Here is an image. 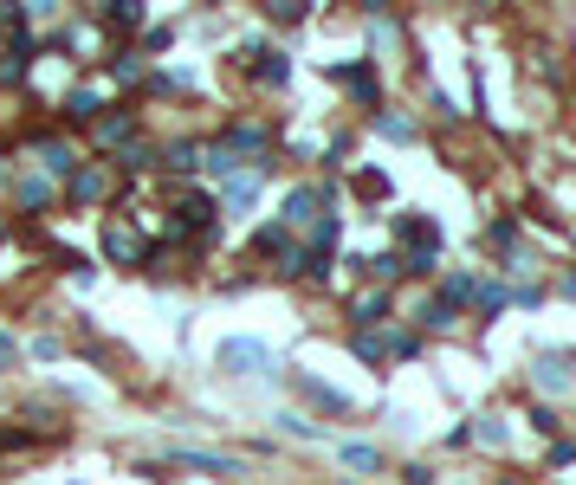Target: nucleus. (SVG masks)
<instances>
[{"instance_id": "nucleus-10", "label": "nucleus", "mask_w": 576, "mask_h": 485, "mask_svg": "<svg viewBox=\"0 0 576 485\" xmlns=\"http://www.w3.org/2000/svg\"><path fill=\"white\" fill-rule=\"evenodd\" d=\"M98 110H104V91L98 85H78L72 97H65V117H72V123H91Z\"/></svg>"}, {"instance_id": "nucleus-30", "label": "nucleus", "mask_w": 576, "mask_h": 485, "mask_svg": "<svg viewBox=\"0 0 576 485\" xmlns=\"http://www.w3.org/2000/svg\"><path fill=\"white\" fill-rule=\"evenodd\" d=\"M0 363H20V343H13L7 330H0Z\"/></svg>"}, {"instance_id": "nucleus-2", "label": "nucleus", "mask_w": 576, "mask_h": 485, "mask_svg": "<svg viewBox=\"0 0 576 485\" xmlns=\"http://www.w3.org/2000/svg\"><path fill=\"white\" fill-rule=\"evenodd\" d=\"M104 253H111L117 266H143V259H149V240L130 227V220H111V227H104Z\"/></svg>"}, {"instance_id": "nucleus-3", "label": "nucleus", "mask_w": 576, "mask_h": 485, "mask_svg": "<svg viewBox=\"0 0 576 485\" xmlns=\"http://www.w3.org/2000/svg\"><path fill=\"white\" fill-rule=\"evenodd\" d=\"M169 460H175V466H195V473H214V479H240V460H227V453H201V447H175Z\"/></svg>"}, {"instance_id": "nucleus-24", "label": "nucleus", "mask_w": 576, "mask_h": 485, "mask_svg": "<svg viewBox=\"0 0 576 485\" xmlns=\"http://www.w3.org/2000/svg\"><path fill=\"white\" fill-rule=\"evenodd\" d=\"M356 194H363V201H382V194H389V175H382V169L356 175Z\"/></svg>"}, {"instance_id": "nucleus-26", "label": "nucleus", "mask_w": 576, "mask_h": 485, "mask_svg": "<svg viewBox=\"0 0 576 485\" xmlns=\"http://www.w3.org/2000/svg\"><path fill=\"white\" fill-rule=\"evenodd\" d=\"M518 240V220H492L486 227V246H512Z\"/></svg>"}, {"instance_id": "nucleus-28", "label": "nucleus", "mask_w": 576, "mask_h": 485, "mask_svg": "<svg viewBox=\"0 0 576 485\" xmlns=\"http://www.w3.org/2000/svg\"><path fill=\"white\" fill-rule=\"evenodd\" d=\"M305 13H311L305 0H279V7H272V20H285V26H292V20H305Z\"/></svg>"}, {"instance_id": "nucleus-21", "label": "nucleus", "mask_w": 576, "mask_h": 485, "mask_svg": "<svg viewBox=\"0 0 576 485\" xmlns=\"http://www.w3.org/2000/svg\"><path fill=\"white\" fill-rule=\"evenodd\" d=\"M104 72H111L117 85H136V72H143V65H136V52H111V65H104Z\"/></svg>"}, {"instance_id": "nucleus-18", "label": "nucleus", "mask_w": 576, "mask_h": 485, "mask_svg": "<svg viewBox=\"0 0 576 485\" xmlns=\"http://www.w3.org/2000/svg\"><path fill=\"white\" fill-rule=\"evenodd\" d=\"M421 324H428V330H447V324H454V304H447V298H421Z\"/></svg>"}, {"instance_id": "nucleus-4", "label": "nucleus", "mask_w": 576, "mask_h": 485, "mask_svg": "<svg viewBox=\"0 0 576 485\" xmlns=\"http://www.w3.org/2000/svg\"><path fill=\"white\" fill-rule=\"evenodd\" d=\"M318 207H324V188H292L285 194V233L292 227H318Z\"/></svg>"}, {"instance_id": "nucleus-17", "label": "nucleus", "mask_w": 576, "mask_h": 485, "mask_svg": "<svg viewBox=\"0 0 576 485\" xmlns=\"http://www.w3.org/2000/svg\"><path fill=\"white\" fill-rule=\"evenodd\" d=\"M130 136H136V117H130V110H117V117L98 123V143H130Z\"/></svg>"}, {"instance_id": "nucleus-29", "label": "nucleus", "mask_w": 576, "mask_h": 485, "mask_svg": "<svg viewBox=\"0 0 576 485\" xmlns=\"http://www.w3.org/2000/svg\"><path fill=\"white\" fill-rule=\"evenodd\" d=\"M479 440H486V447H505V421H499V414H486V427H479Z\"/></svg>"}, {"instance_id": "nucleus-20", "label": "nucleus", "mask_w": 576, "mask_h": 485, "mask_svg": "<svg viewBox=\"0 0 576 485\" xmlns=\"http://www.w3.org/2000/svg\"><path fill=\"white\" fill-rule=\"evenodd\" d=\"M253 59H259V78H266V85H285V78H292L285 52H253Z\"/></svg>"}, {"instance_id": "nucleus-7", "label": "nucleus", "mask_w": 576, "mask_h": 485, "mask_svg": "<svg viewBox=\"0 0 576 485\" xmlns=\"http://www.w3.org/2000/svg\"><path fill=\"white\" fill-rule=\"evenodd\" d=\"M208 220H214V201H208V194H182V207H175V227H182V233H201Z\"/></svg>"}, {"instance_id": "nucleus-31", "label": "nucleus", "mask_w": 576, "mask_h": 485, "mask_svg": "<svg viewBox=\"0 0 576 485\" xmlns=\"http://www.w3.org/2000/svg\"><path fill=\"white\" fill-rule=\"evenodd\" d=\"M564 291H570V298H576V272H570V279H564Z\"/></svg>"}, {"instance_id": "nucleus-14", "label": "nucleus", "mask_w": 576, "mask_h": 485, "mask_svg": "<svg viewBox=\"0 0 576 485\" xmlns=\"http://www.w3.org/2000/svg\"><path fill=\"white\" fill-rule=\"evenodd\" d=\"M39 162H46V175H78V149L72 143H39Z\"/></svg>"}, {"instance_id": "nucleus-25", "label": "nucleus", "mask_w": 576, "mask_h": 485, "mask_svg": "<svg viewBox=\"0 0 576 485\" xmlns=\"http://www.w3.org/2000/svg\"><path fill=\"white\" fill-rule=\"evenodd\" d=\"M279 427H285V434H292V440H318V427H311L305 414H279Z\"/></svg>"}, {"instance_id": "nucleus-9", "label": "nucleus", "mask_w": 576, "mask_h": 485, "mask_svg": "<svg viewBox=\"0 0 576 485\" xmlns=\"http://www.w3.org/2000/svg\"><path fill=\"white\" fill-rule=\"evenodd\" d=\"M98 20H104V26H111V33H136V26H143V20H149V13H143V0H117V7H104V13H98Z\"/></svg>"}, {"instance_id": "nucleus-33", "label": "nucleus", "mask_w": 576, "mask_h": 485, "mask_svg": "<svg viewBox=\"0 0 576 485\" xmlns=\"http://www.w3.org/2000/svg\"><path fill=\"white\" fill-rule=\"evenodd\" d=\"M0 182H7V169H0Z\"/></svg>"}, {"instance_id": "nucleus-11", "label": "nucleus", "mask_w": 576, "mask_h": 485, "mask_svg": "<svg viewBox=\"0 0 576 485\" xmlns=\"http://www.w3.org/2000/svg\"><path fill=\"white\" fill-rule=\"evenodd\" d=\"M350 317H356V330H369V324H389V291H363Z\"/></svg>"}, {"instance_id": "nucleus-27", "label": "nucleus", "mask_w": 576, "mask_h": 485, "mask_svg": "<svg viewBox=\"0 0 576 485\" xmlns=\"http://www.w3.org/2000/svg\"><path fill=\"white\" fill-rule=\"evenodd\" d=\"M473 304H479V311H505V291H499V285H479Z\"/></svg>"}, {"instance_id": "nucleus-8", "label": "nucleus", "mask_w": 576, "mask_h": 485, "mask_svg": "<svg viewBox=\"0 0 576 485\" xmlns=\"http://www.w3.org/2000/svg\"><path fill=\"white\" fill-rule=\"evenodd\" d=\"M13 201H20L26 214H46V207H52V182H39V175H20V182H13Z\"/></svg>"}, {"instance_id": "nucleus-16", "label": "nucleus", "mask_w": 576, "mask_h": 485, "mask_svg": "<svg viewBox=\"0 0 576 485\" xmlns=\"http://www.w3.org/2000/svg\"><path fill=\"white\" fill-rule=\"evenodd\" d=\"M253 194H259V175H227L221 201H227V207H253Z\"/></svg>"}, {"instance_id": "nucleus-15", "label": "nucleus", "mask_w": 576, "mask_h": 485, "mask_svg": "<svg viewBox=\"0 0 576 485\" xmlns=\"http://www.w3.org/2000/svg\"><path fill=\"white\" fill-rule=\"evenodd\" d=\"M298 388H305V401H318L324 414H344V408H350V401L337 395V388H324V382H311V376H298Z\"/></svg>"}, {"instance_id": "nucleus-5", "label": "nucleus", "mask_w": 576, "mask_h": 485, "mask_svg": "<svg viewBox=\"0 0 576 485\" xmlns=\"http://www.w3.org/2000/svg\"><path fill=\"white\" fill-rule=\"evenodd\" d=\"M395 240L421 246V253H441V227H434V220H421V214H402V220H395Z\"/></svg>"}, {"instance_id": "nucleus-32", "label": "nucleus", "mask_w": 576, "mask_h": 485, "mask_svg": "<svg viewBox=\"0 0 576 485\" xmlns=\"http://www.w3.org/2000/svg\"><path fill=\"white\" fill-rule=\"evenodd\" d=\"M0 26H7V13H0Z\"/></svg>"}, {"instance_id": "nucleus-13", "label": "nucleus", "mask_w": 576, "mask_h": 485, "mask_svg": "<svg viewBox=\"0 0 576 485\" xmlns=\"http://www.w3.org/2000/svg\"><path fill=\"white\" fill-rule=\"evenodd\" d=\"M331 78H337V85H350L363 104L376 97V72H369V65H331Z\"/></svg>"}, {"instance_id": "nucleus-23", "label": "nucleus", "mask_w": 576, "mask_h": 485, "mask_svg": "<svg viewBox=\"0 0 576 485\" xmlns=\"http://www.w3.org/2000/svg\"><path fill=\"white\" fill-rule=\"evenodd\" d=\"M376 123H382V136H395V143H408V136H415V123H408L402 110H382Z\"/></svg>"}, {"instance_id": "nucleus-6", "label": "nucleus", "mask_w": 576, "mask_h": 485, "mask_svg": "<svg viewBox=\"0 0 576 485\" xmlns=\"http://www.w3.org/2000/svg\"><path fill=\"white\" fill-rule=\"evenodd\" d=\"M531 382H538V388H551V395H564V388H570V363H564V356H538V363H531Z\"/></svg>"}, {"instance_id": "nucleus-22", "label": "nucleus", "mask_w": 576, "mask_h": 485, "mask_svg": "<svg viewBox=\"0 0 576 485\" xmlns=\"http://www.w3.org/2000/svg\"><path fill=\"white\" fill-rule=\"evenodd\" d=\"M72 194H78V201H91V194H104V169H78V175H72Z\"/></svg>"}, {"instance_id": "nucleus-12", "label": "nucleus", "mask_w": 576, "mask_h": 485, "mask_svg": "<svg viewBox=\"0 0 576 485\" xmlns=\"http://www.w3.org/2000/svg\"><path fill=\"white\" fill-rule=\"evenodd\" d=\"M350 350L363 356V363H382V356H395V337H382V330H356Z\"/></svg>"}, {"instance_id": "nucleus-19", "label": "nucleus", "mask_w": 576, "mask_h": 485, "mask_svg": "<svg viewBox=\"0 0 576 485\" xmlns=\"http://www.w3.org/2000/svg\"><path fill=\"white\" fill-rule=\"evenodd\" d=\"M344 466H350V473H382V453L356 440V447H344Z\"/></svg>"}, {"instance_id": "nucleus-1", "label": "nucleus", "mask_w": 576, "mask_h": 485, "mask_svg": "<svg viewBox=\"0 0 576 485\" xmlns=\"http://www.w3.org/2000/svg\"><path fill=\"white\" fill-rule=\"evenodd\" d=\"M214 363H221L227 376H253V369H272V350L259 337H227L221 350H214Z\"/></svg>"}]
</instances>
